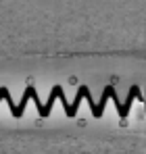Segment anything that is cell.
<instances>
[{"label":"cell","instance_id":"cell-2","mask_svg":"<svg viewBox=\"0 0 146 154\" xmlns=\"http://www.w3.org/2000/svg\"><path fill=\"white\" fill-rule=\"evenodd\" d=\"M61 94H65L61 85H54V88L50 90V96H48V100H46V104H44V117H48V115H50V110H52V104H54V100H56Z\"/></svg>","mask_w":146,"mask_h":154},{"label":"cell","instance_id":"cell-3","mask_svg":"<svg viewBox=\"0 0 146 154\" xmlns=\"http://www.w3.org/2000/svg\"><path fill=\"white\" fill-rule=\"evenodd\" d=\"M33 90H36L33 85H27V88H25L23 98H21V102L17 104V115H15V119H21V117H23V110H25V106H27V102H29V98H31V92H33Z\"/></svg>","mask_w":146,"mask_h":154},{"label":"cell","instance_id":"cell-4","mask_svg":"<svg viewBox=\"0 0 146 154\" xmlns=\"http://www.w3.org/2000/svg\"><path fill=\"white\" fill-rule=\"evenodd\" d=\"M31 100H33V104H36V108H38V112H40V115L44 117V104L40 102V98H38V92H36V90L31 92Z\"/></svg>","mask_w":146,"mask_h":154},{"label":"cell","instance_id":"cell-1","mask_svg":"<svg viewBox=\"0 0 146 154\" xmlns=\"http://www.w3.org/2000/svg\"><path fill=\"white\" fill-rule=\"evenodd\" d=\"M113 94H115L113 85H106V88H104V92H102V96H100V100L96 102V110H94V117H96V119H100V117H102V112H104V106H106L109 98H111Z\"/></svg>","mask_w":146,"mask_h":154}]
</instances>
